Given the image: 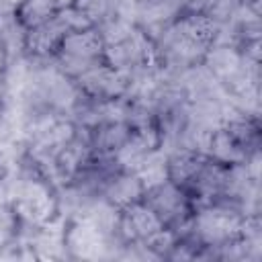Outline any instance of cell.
Returning <instances> with one entry per match:
<instances>
[{
  "label": "cell",
  "mask_w": 262,
  "mask_h": 262,
  "mask_svg": "<svg viewBox=\"0 0 262 262\" xmlns=\"http://www.w3.org/2000/svg\"><path fill=\"white\" fill-rule=\"evenodd\" d=\"M203 66L211 72V76L223 88L242 72L244 55L233 43H213L203 57Z\"/></svg>",
  "instance_id": "obj_7"
},
{
  "label": "cell",
  "mask_w": 262,
  "mask_h": 262,
  "mask_svg": "<svg viewBox=\"0 0 262 262\" xmlns=\"http://www.w3.org/2000/svg\"><path fill=\"white\" fill-rule=\"evenodd\" d=\"M10 63V55L6 53V49L4 47H0V76H6V72H8V66Z\"/></svg>",
  "instance_id": "obj_16"
},
{
  "label": "cell",
  "mask_w": 262,
  "mask_h": 262,
  "mask_svg": "<svg viewBox=\"0 0 262 262\" xmlns=\"http://www.w3.org/2000/svg\"><path fill=\"white\" fill-rule=\"evenodd\" d=\"M133 127L127 121H102L90 129V147L98 158H111L131 135Z\"/></svg>",
  "instance_id": "obj_9"
},
{
  "label": "cell",
  "mask_w": 262,
  "mask_h": 262,
  "mask_svg": "<svg viewBox=\"0 0 262 262\" xmlns=\"http://www.w3.org/2000/svg\"><path fill=\"white\" fill-rule=\"evenodd\" d=\"M168 154V180H172L174 184H178L180 188H186L192 178L196 176V172L201 170V166L205 164L207 156L192 149V147H174Z\"/></svg>",
  "instance_id": "obj_10"
},
{
  "label": "cell",
  "mask_w": 262,
  "mask_h": 262,
  "mask_svg": "<svg viewBox=\"0 0 262 262\" xmlns=\"http://www.w3.org/2000/svg\"><path fill=\"white\" fill-rule=\"evenodd\" d=\"M162 227H164V223L160 221V217L143 201H137V203L121 209L119 223H117V237L123 246L135 244V242H145L149 235H154Z\"/></svg>",
  "instance_id": "obj_6"
},
{
  "label": "cell",
  "mask_w": 262,
  "mask_h": 262,
  "mask_svg": "<svg viewBox=\"0 0 262 262\" xmlns=\"http://www.w3.org/2000/svg\"><path fill=\"white\" fill-rule=\"evenodd\" d=\"M207 156L223 166H235V164H244L248 160L250 151L223 125H219L217 129L211 131Z\"/></svg>",
  "instance_id": "obj_11"
},
{
  "label": "cell",
  "mask_w": 262,
  "mask_h": 262,
  "mask_svg": "<svg viewBox=\"0 0 262 262\" xmlns=\"http://www.w3.org/2000/svg\"><path fill=\"white\" fill-rule=\"evenodd\" d=\"M57 12V2L55 0H25L23 6L16 10L18 20L23 23L25 29L39 25L41 20L53 16Z\"/></svg>",
  "instance_id": "obj_12"
},
{
  "label": "cell",
  "mask_w": 262,
  "mask_h": 262,
  "mask_svg": "<svg viewBox=\"0 0 262 262\" xmlns=\"http://www.w3.org/2000/svg\"><path fill=\"white\" fill-rule=\"evenodd\" d=\"M239 6H244V8H248V10L256 12V14H260V6H262V0H239Z\"/></svg>",
  "instance_id": "obj_17"
},
{
  "label": "cell",
  "mask_w": 262,
  "mask_h": 262,
  "mask_svg": "<svg viewBox=\"0 0 262 262\" xmlns=\"http://www.w3.org/2000/svg\"><path fill=\"white\" fill-rule=\"evenodd\" d=\"M55 14H57V18L63 23L66 31H82V29H90V27H94L92 20H90L80 8H76L74 4H72V6H63V8H59Z\"/></svg>",
  "instance_id": "obj_14"
},
{
  "label": "cell",
  "mask_w": 262,
  "mask_h": 262,
  "mask_svg": "<svg viewBox=\"0 0 262 262\" xmlns=\"http://www.w3.org/2000/svg\"><path fill=\"white\" fill-rule=\"evenodd\" d=\"M102 53H104V41L96 27L82 31H68L53 57V63L63 76L76 80L84 72L102 63Z\"/></svg>",
  "instance_id": "obj_1"
},
{
  "label": "cell",
  "mask_w": 262,
  "mask_h": 262,
  "mask_svg": "<svg viewBox=\"0 0 262 262\" xmlns=\"http://www.w3.org/2000/svg\"><path fill=\"white\" fill-rule=\"evenodd\" d=\"M239 8V0H205L203 12L211 16L217 25L229 23Z\"/></svg>",
  "instance_id": "obj_13"
},
{
  "label": "cell",
  "mask_w": 262,
  "mask_h": 262,
  "mask_svg": "<svg viewBox=\"0 0 262 262\" xmlns=\"http://www.w3.org/2000/svg\"><path fill=\"white\" fill-rule=\"evenodd\" d=\"M8 178V164L4 162V158L0 156V182Z\"/></svg>",
  "instance_id": "obj_18"
},
{
  "label": "cell",
  "mask_w": 262,
  "mask_h": 262,
  "mask_svg": "<svg viewBox=\"0 0 262 262\" xmlns=\"http://www.w3.org/2000/svg\"><path fill=\"white\" fill-rule=\"evenodd\" d=\"M143 192H145V188H143V184L135 172H115L106 180L100 196L106 199L113 207H117L121 211L133 203L141 201Z\"/></svg>",
  "instance_id": "obj_8"
},
{
  "label": "cell",
  "mask_w": 262,
  "mask_h": 262,
  "mask_svg": "<svg viewBox=\"0 0 262 262\" xmlns=\"http://www.w3.org/2000/svg\"><path fill=\"white\" fill-rule=\"evenodd\" d=\"M141 201L160 217V221L166 227H172V229L182 227L192 215V205L186 190L174 184L172 180H164L147 188Z\"/></svg>",
  "instance_id": "obj_2"
},
{
  "label": "cell",
  "mask_w": 262,
  "mask_h": 262,
  "mask_svg": "<svg viewBox=\"0 0 262 262\" xmlns=\"http://www.w3.org/2000/svg\"><path fill=\"white\" fill-rule=\"evenodd\" d=\"M6 96V76H0V98Z\"/></svg>",
  "instance_id": "obj_19"
},
{
  "label": "cell",
  "mask_w": 262,
  "mask_h": 262,
  "mask_svg": "<svg viewBox=\"0 0 262 262\" xmlns=\"http://www.w3.org/2000/svg\"><path fill=\"white\" fill-rule=\"evenodd\" d=\"M63 23L57 18V14L41 20L39 25H33L25 31V45H23V55L31 63H43V61H53L61 39L66 35Z\"/></svg>",
  "instance_id": "obj_5"
},
{
  "label": "cell",
  "mask_w": 262,
  "mask_h": 262,
  "mask_svg": "<svg viewBox=\"0 0 262 262\" xmlns=\"http://www.w3.org/2000/svg\"><path fill=\"white\" fill-rule=\"evenodd\" d=\"M55 2H57V10L63 8V6H72L74 4V0H55Z\"/></svg>",
  "instance_id": "obj_20"
},
{
  "label": "cell",
  "mask_w": 262,
  "mask_h": 262,
  "mask_svg": "<svg viewBox=\"0 0 262 262\" xmlns=\"http://www.w3.org/2000/svg\"><path fill=\"white\" fill-rule=\"evenodd\" d=\"M76 88L82 96L92 100H115L129 96L131 88V74L123 70H115L104 61L94 66L92 70L84 72L76 80Z\"/></svg>",
  "instance_id": "obj_4"
},
{
  "label": "cell",
  "mask_w": 262,
  "mask_h": 262,
  "mask_svg": "<svg viewBox=\"0 0 262 262\" xmlns=\"http://www.w3.org/2000/svg\"><path fill=\"white\" fill-rule=\"evenodd\" d=\"M25 0H0V16L2 14H16Z\"/></svg>",
  "instance_id": "obj_15"
},
{
  "label": "cell",
  "mask_w": 262,
  "mask_h": 262,
  "mask_svg": "<svg viewBox=\"0 0 262 262\" xmlns=\"http://www.w3.org/2000/svg\"><path fill=\"white\" fill-rule=\"evenodd\" d=\"M63 242H66L68 256L96 260V258L108 256L111 246L119 239L104 235L86 217H70V221L63 227Z\"/></svg>",
  "instance_id": "obj_3"
}]
</instances>
